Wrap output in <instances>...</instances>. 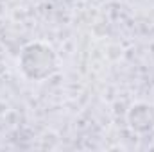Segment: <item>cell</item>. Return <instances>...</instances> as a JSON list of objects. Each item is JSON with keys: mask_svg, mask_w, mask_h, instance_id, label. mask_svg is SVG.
<instances>
[{"mask_svg": "<svg viewBox=\"0 0 154 152\" xmlns=\"http://www.w3.org/2000/svg\"><path fill=\"white\" fill-rule=\"evenodd\" d=\"M18 68L27 81L43 82L59 70L57 52L45 41H31L20 50Z\"/></svg>", "mask_w": 154, "mask_h": 152, "instance_id": "6da1fadb", "label": "cell"}, {"mask_svg": "<svg viewBox=\"0 0 154 152\" xmlns=\"http://www.w3.org/2000/svg\"><path fill=\"white\" fill-rule=\"evenodd\" d=\"M127 125L136 134H147L154 131V104L134 102L125 114Z\"/></svg>", "mask_w": 154, "mask_h": 152, "instance_id": "7a4b0ae2", "label": "cell"}]
</instances>
